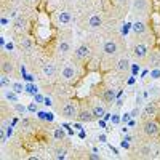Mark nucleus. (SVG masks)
<instances>
[{"instance_id":"obj_15","label":"nucleus","mask_w":160,"mask_h":160,"mask_svg":"<svg viewBox=\"0 0 160 160\" xmlns=\"http://www.w3.org/2000/svg\"><path fill=\"white\" fill-rule=\"evenodd\" d=\"M72 19V15H71V11H61L59 13V16H58V21L61 24H69Z\"/></svg>"},{"instance_id":"obj_29","label":"nucleus","mask_w":160,"mask_h":160,"mask_svg":"<svg viewBox=\"0 0 160 160\" xmlns=\"http://www.w3.org/2000/svg\"><path fill=\"white\" fill-rule=\"evenodd\" d=\"M28 91H29V93H35V87L29 85V87H28Z\"/></svg>"},{"instance_id":"obj_17","label":"nucleus","mask_w":160,"mask_h":160,"mask_svg":"<svg viewBox=\"0 0 160 160\" xmlns=\"http://www.w3.org/2000/svg\"><path fill=\"white\" fill-rule=\"evenodd\" d=\"M88 26H90L91 29H98L99 26H101V16H98V15L91 16V18H90V21H88Z\"/></svg>"},{"instance_id":"obj_23","label":"nucleus","mask_w":160,"mask_h":160,"mask_svg":"<svg viewBox=\"0 0 160 160\" xmlns=\"http://www.w3.org/2000/svg\"><path fill=\"white\" fill-rule=\"evenodd\" d=\"M66 154H68V151H66V149H56L55 151V157L56 158H64Z\"/></svg>"},{"instance_id":"obj_4","label":"nucleus","mask_w":160,"mask_h":160,"mask_svg":"<svg viewBox=\"0 0 160 160\" xmlns=\"http://www.w3.org/2000/svg\"><path fill=\"white\" fill-rule=\"evenodd\" d=\"M61 78L64 80V82H68V83H71L72 80L75 78V68H74V64L68 62L64 66L62 71H61Z\"/></svg>"},{"instance_id":"obj_31","label":"nucleus","mask_w":160,"mask_h":160,"mask_svg":"<svg viewBox=\"0 0 160 160\" xmlns=\"http://www.w3.org/2000/svg\"><path fill=\"white\" fill-rule=\"evenodd\" d=\"M35 109H37V108H35L34 104H31V106H29V111H35Z\"/></svg>"},{"instance_id":"obj_3","label":"nucleus","mask_w":160,"mask_h":160,"mask_svg":"<svg viewBox=\"0 0 160 160\" xmlns=\"http://www.w3.org/2000/svg\"><path fill=\"white\" fill-rule=\"evenodd\" d=\"M61 115L64 118H74L77 115V109H75V104L72 101H66L61 106Z\"/></svg>"},{"instance_id":"obj_5","label":"nucleus","mask_w":160,"mask_h":160,"mask_svg":"<svg viewBox=\"0 0 160 160\" xmlns=\"http://www.w3.org/2000/svg\"><path fill=\"white\" fill-rule=\"evenodd\" d=\"M102 53H104V56H115L117 53H118V47L115 43V40H106L104 45H102Z\"/></svg>"},{"instance_id":"obj_30","label":"nucleus","mask_w":160,"mask_h":160,"mask_svg":"<svg viewBox=\"0 0 160 160\" xmlns=\"http://www.w3.org/2000/svg\"><path fill=\"white\" fill-rule=\"evenodd\" d=\"M138 112H139V109H138V108H135V109L131 111V115H138Z\"/></svg>"},{"instance_id":"obj_20","label":"nucleus","mask_w":160,"mask_h":160,"mask_svg":"<svg viewBox=\"0 0 160 160\" xmlns=\"http://www.w3.org/2000/svg\"><path fill=\"white\" fill-rule=\"evenodd\" d=\"M91 111H93V114H95V117L96 118H99V117H102L104 115V108H102V106L101 104H95V106H93V108H91Z\"/></svg>"},{"instance_id":"obj_6","label":"nucleus","mask_w":160,"mask_h":160,"mask_svg":"<svg viewBox=\"0 0 160 160\" xmlns=\"http://www.w3.org/2000/svg\"><path fill=\"white\" fill-rule=\"evenodd\" d=\"M80 122H85V123H90V122H93L96 117H95V114H93V111L91 109H88V108H83L82 111L78 112V117H77Z\"/></svg>"},{"instance_id":"obj_24","label":"nucleus","mask_w":160,"mask_h":160,"mask_svg":"<svg viewBox=\"0 0 160 160\" xmlns=\"http://www.w3.org/2000/svg\"><path fill=\"white\" fill-rule=\"evenodd\" d=\"M5 98H7V99H10L13 104H15V102H18V98H16L15 95H13V93H10V91H7V93H5Z\"/></svg>"},{"instance_id":"obj_19","label":"nucleus","mask_w":160,"mask_h":160,"mask_svg":"<svg viewBox=\"0 0 160 160\" xmlns=\"http://www.w3.org/2000/svg\"><path fill=\"white\" fill-rule=\"evenodd\" d=\"M133 31H135V34H144L146 32V24L142 21H136L133 24Z\"/></svg>"},{"instance_id":"obj_22","label":"nucleus","mask_w":160,"mask_h":160,"mask_svg":"<svg viewBox=\"0 0 160 160\" xmlns=\"http://www.w3.org/2000/svg\"><path fill=\"white\" fill-rule=\"evenodd\" d=\"M53 135H55V138L58 139V141H62L64 138H66V133L61 130V128H56L55 130V133H53Z\"/></svg>"},{"instance_id":"obj_26","label":"nucleus","mask_w":160,"mask_h":160,"mask_svg":"<svg viewBox=\"0 0 160 160\" xmlns=\"http://www.w3.org/2000/svg\"><path fill=\"white\" fill-rule=\"evenodd\" d=\"M15 109H16L18 112H21V114L26 112V108H24V106H21V104H18V102H15Z\"/></svg>"},{"instance_id":"obj_11","label":"nucleus","mask_w":160,"mask_h":160,"mask_svg":"<svg viewBox=\"0 0 160 160\" xmlns=\"http://www.w3.org/2000/svg\"><path fill=\"white\" fill-rule=\"evenodd\" d=\"M115 69L118 74H125L128 69H130V64H128V59L122 58V59H118V62L115 64Z\"/></svg>"},{"instance_id":"obj_16","label":"nucleus","mask_w":160,"mask_h":160,"mask_svg":"<svg viewBox=\"0 0 160 160\" xmlns=\"http://www.w3.org/2000/svg\"><path fill=\"white\" fill-rule=\"evenodd\" d=\"M32 38L31 37H22L21 38V48L24 50V51H31L32 50Z\"/></svg>"},{"instance_id":"obj_10","label":"nucleus","mask_w":160,"mask_h":160,"mask_svg":"<svg viewBox=\"0 0 160 160\" xmlns=\"http://www.w3.org/2000/svg\"><path fill=\"white\" fill-rule=\"evenodd\" d=\"M26 29H28V21H26V18L24 16H18L16 21H15V31L22 34Z\"/></svg>"},{"instance_id":"obj_27","label":"nucleus","mask_w":160,"mask_h":160,"mask_svg":"<svg viewBox=\"0 0 160 160\" xmlns=\"http://www.w3.org/2000/svg\"><path fill=\"white\" fill-rule=\"evenodd\" d=\"M152 78H160V69H154L152 71Z\"/></svg>"},{"instance_id":"obj_12","label":"nucleus","mask_w":160,"mask_h":160,"mask_svg":"<svg viewBox=\"0 0 160 160\" xmlns=\"http://www.w3.org/2000/svg\"><path fill=\"white\" fill-rule=\"evenodd\" d=\"M114 99H115V91L111 90V88L104 90V93H102V101H104V102H108V104L111 106V104L114 102Z\"/></svg>"},{"instance_id":"obj_18","label":"nucleus","mask_w":160,"mask_h":160,"mask_svg":"<svg viewBox=\"0 0 160 160\" xmlns=\"http://www.w3.org/2000/svg\"><path fill=\"white\" fill-rule=\"evenodd\" d=\"M149 64L152 68H158L160 66V53H152L149 56Z\"/></svg>"},{"instance_id":"obj_9","label":"nucleus","mask_w":160,"mask_h":160,"mask_svg":"<svg viewBox=\"0 0 160 160\" xmlns=\"http://www.w3.org/2000/svg\"><path fill=\"white\" fill-rule=\"evenodd\" d=\"M43 75L45 77H55L56 75V72H58V69H56V66H55V62H45L43 64Z\"/></svg>"},{"instance_id":"obj_14","label":"nucleus","mask_w":160,"mask_h":160,"mask_svg":"<svg viewBox=\"0 0 160 160\" xmlns=\"http://www.w3.org/2000/svg\"><path fill=\"white\" fill-rule=\"evenodd\" d=\"M144 112H146V115H148V117H154V115L158 112V106H157L155 102H148Z\"/></svg>"},{"instance_id":"obj_25","label":"nucleus","mask_w":160,"mask_h":160,"mask_svg":"<svg viewBox=\"0 0 160 160\" xmlns=\"http://www.w3.org/2000/svg\"><path fill=\"white\" fill-rule=\"evenodd\" d=\"M0 80H2V87H3V88L10 85V80H8V77H7V74H2V78H0Z\"/></svg>"},{"instance_id":"obj_8","label":"nucleus","mask_w":160,"mask_h":160,"mask_svg":"<svg viewBox=\"0 0 160 160\" xmlns=\"http://www.w3.org/2000/svg\"><path fill=\"white\" fill-rule=\"evenodd\" d=\"M133 55H135V58H138V59H144L146 56H148V47H146L144 43L135 45V48H133Z\"/></svg>"},{"instance_id":"obj_21","label":"nucleus","mask_w":160,"mask_h":160,"mask_svg":"<svg viewBox=\"0 0 160 160\" xmlns=\"http://www.w3.org/2000/svg\"><path fill=\"white\" fill-rule=\"evenodd\" d=\"M146 8V0H135V10L136 11H142Z\"/></svg>"},{"instance_id":"obj_2","label":"nucleus","mask_w":160,"mask_h":160,"mask_svg":"<svg viewBox=\"0 0 160 160\" xmlns=\"http://www.w3.org/2000/svg\"><path fill=\"white\" fill-rule=\"evenodd\" d=\"M90 55H91L90 47L85 45V43H82V45H78V47L75 48V51H74V59L78 61V62H83V61H87V59L90 58Z\"/></svg>"},{"instance_id":"obj_13","label":"nucleus","mask_w":160,"mask_h":160,"mask_svg":"<svg viewBox=\"0 0 160 160\" xmlns=\"http://www.w3.org/2000/svg\"><path fill=\"white\" fill-rule=\"evenodd\" d=\"M58 51L61 53L62 56L69 55V53H71V42H68V40H61L59 47H58Z\"/></svg>"},{"instance_id":"obj_7","label":"nucleus","mask_w":160,"mask_h":160,"mask_svg":"<svg viewBox=\"0 0 160 160\" xmlns=\"http://www.w3.org/2000/svg\"><path fill=\"white\" fill-rule=\"evenodd\" d=\"M0 69H2V74H7L10 75L13 72V69H15V66H13V61L8 58V56H2V62H0Z\"/></svg>"},{"instance_id":"obj_28","label":"nucleus","mask_w":160,"mask_h":160,"mask_svg":"<svg viewBox=\"0 0 160 160\" xmlns=\"http://www.w3.org/2000/svg\"><path fill=\"white\" fill-rule=\"evenodd\" d=\"M13 88H15L16 93H21L22 91V85H19V83H15V85H13Z\"/></svg>"},{"instance_id":"obj_1","label":"nucleus","mask_w":160,"mask_h":160,"mask_svg":"<svg viewBox=\"0 0 160 160\" xmlns=\"http://www.w3.org/2000/svg\"><path fill=\"white\" fill-rule=\"evenodd\" d=\"M142 131L146 136L149 138H155L160 135V125L155 122V120H146V122L142 123Z\"/></svg>"},{"instance_id":"obj_32","label":"nucleus","mask_w":160,"mask_h":160,"mask_svg":"<svg viewBox=\"0 0 160 160\" xmlns=\"http://www.w3.org/2000/svg\"><path fill=\"white\" fill-rule=\"evenodd\" d=\"M77 2H85V0H77Z\"/></svg>"}]
</instances>
